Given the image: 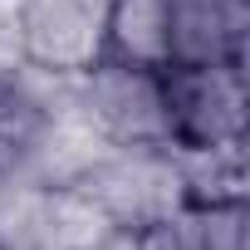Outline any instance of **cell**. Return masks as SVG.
<instances>
[{
	"instance_id": "8",
	"label": "cell",
	"mask_w": 250,
	"mask_h": 250,
	"mask_svg": "<svg viewBox=\"0 0 250 250\" xmlns=\"http://www.w3.org/2000/svg\"><path fill=\"white\" fill-rule=\"evenodd\" d=\"M187 226L196 250H245V196L187 206Z\"/></svg>"
},
{
	"instance_id": "7",
	"label": "cell",
	"mask_w": 250,
	"mask_h": 250,
	"mask_svg": "<svg viewBox=\"0 0 250 250\" xmlns=\"http://www.w3.org/2000/svg\"><path fill=\"white\" fill-rule=\"evenodd\" d=\"M172 157H177V177H182L187 206L245 196V143H226V147H172Z\"/></svg>"
},
{
	"instance_id": "2",
	"label": "cell",
	"mask_w": 250,
	"mask_h": 250,
	"mask_svg": "<svg viewBox=\"0 0 250 250\" xmlns=\"http://www.w3.org/2000/svg\"><path fill=\"white\" fill-rule=\"evenodd\" d=\"M162 103L172 147L245 143V64H167Z\"/></svg>"
},
{
	"instance_id": "10",
	"label": "cell",
	"mask_w": 250,
	"mask_h": 250,
	"mask_svg": "<svg viewBox=\"0 0 250 250\" xmlns=\"http://www.w3.org/2000/svg\"><path fill=\"white\" fill-rule=\"evenodd\" d=\"M88 250H138V230H128V226H108Z\"/></svg>"
},
{
	"instance_id": "5",
	"label": "cell",
	"mask_w": 250,
	"mask_h": 250,
	"mask_svg": "<svg viewBox=\"0 0 250 250\" xmlns=\"http://www.w3.org/2000/svg\"><path fill=\"white\" fill-rule=\"evenodd\" d=\"M250 0H172V64H245Z\"/></svg>"
},
{
	"instance_id": "6",
	"label": "cell",
	"mask_w": 250,
	"mask_h": 250,
	"mask_svg": "<svg viewBox=\"0 0 250 250\" xmlns=\"http://www.w3.org/2000/svg\"><path fill=\"white\" fill-rule=\"evenodd\" d=\"M103 59L162 74L172 64V0H108Z\"/></svg>"
},
{
	"instance_id": "9",
	"label": "cell",
	"mask_w": 250,
	"mask_h": 250,
	"mask_svg": "<svg viewBox=\"0 0 250 250\" xmlns=\"http://www.w3.org/2000/svg\"><path fill=\"white\" fill-rule=\"evenodd\" d=\"M138 250H196L191 245V226H187V206L138 226Z\"/></svg>"
},
{
	"instance_id": "3",
	"label": "cell",
	"mask_w": 250,
	"mask_h": 250,
	"mask_svg": "<svg viewBox=\"0 0 250 250\" xmlns=\"http://www.w3.org/2000/svg\"><path fill=\"white\" fill-rule=\"evenodd\" d=\"M74 113L113 147L167 143V103H162V74L157 69L98 59L74 83Z\"/></svg>"
},
{
	"instance_id": "1",
	"label": "cell",
	"mask_w": 250,
	"mask_h": 250,
	"mask_svg": "<svg viewBox=\"0 0 250 250\" xmlns=\"http://www.w3.org/2000/svg\"><path fill=\"white\" fill-rule=\"evenodd\" d=\"M74 191H83L108 216V226H128V230L187 206L172 143H147V147L103 143V152L88 162V172L74 182Z\"/></svg>"
},
{
	"instance_id": "4",
	"label": "cell",
	"mask_w": 250,
	"mask_h": 250,
	"mask_svg": "<svg viewBox=\"0 0 250 250\" xmlns=\"http://www.w3.org/2000/svg\"><path fill=\"white\" fill-rule=\"evenodd\" d=\"M20 59L64 79L88 74L103 59V5H93V0H25Z\"/></svg>"
}]
</instances>
